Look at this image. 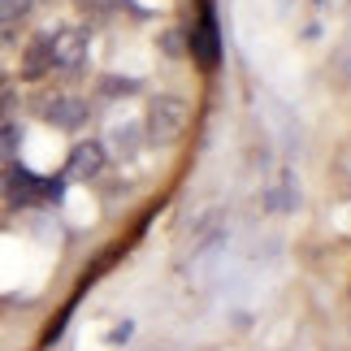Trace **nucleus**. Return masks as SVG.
I'll use <instances>...</instances> for the list:
<instances>
[{
	"mask_svg": "<svg viewBox=\"0 0 351 351\" xmlns=\"http://www.w3.org/2000/svg\"><path fill=\"white\" fill-rule=\"evenodd\" d=\"M61 195V182L52 178H35L31 169L22 165H5V173H0V199H9V204H31V199H57Z\"/></svg>",
	"mask_w": 351,
	"mask_h": 351,
	"instance_id": "f257e3e1",
	"label": "nucleus"
},
{
	"mask_svg": "<svg viewBox=\"0 0 351 351\" xmlns=\"http://www.w3.org/2000/svg\"><path fill=\"white\" fill-rule=\"evenodd\" d=\"M182 126H186V104L182 100H173V96L152 100V109H147V134H152L156 143L178 139Z\"/></svg>",
	"mask_w": 351,
	"mask_h": 351,
	"instance_id": "f03ea898",
	"label": "nucleus"
},
{
	"mask_svg": "<svg viewBox=\"0 0 351 351\" xmlns=\"http://www.w3.org/2000/svg\"><path fill=\"white\" fill-rule=\"evenodd\" d=\"M48 48H52V70H78L87 57V35L83 31H57L48 39Z\"/></svg>",
	"mask_w": 351,
	"mask_h": 351,
	"instance_id": "7ed1b4c3",
	"label": "nucleus"
},
{
	"mask_svg": "<svg viewBox=\"0 0 351 351\" xmlns=\"http://www.w3.org/2000/svg\"><path fill=\"white\" fill-rule=\"evenodd\" d=\"M104 160H109V152H104V143H96V139L78 143L74 152H70V178H78V182H91V178H96V173L104 169Z\"/></svg>",
	"mask_w": 351,
	"mask_h": 351,
	"instance_id": "20e7f679",
	"label": "nucleus"
},
{
	"mask_svg": "<svg viewBox=\"0 0 351 351\" xmlns=\"http://www.w3.org/2000/svg\"><path fill=\"white\" fill-rule=\"evenodd\" d=\"M191 52H195V61L199 65H217L221 61V39H217V26H213V18H204L195 26V35H191Z\"/></svg>",
	"mask_w": 351,
	"mask_h": 351,
	"instance_id": "39448f33",
	"label": "nucleus"
},
{
	"mask_svg": "<svg viewBox=\"0 0 351 351\" xmlns=\"http://www.w3.org/2000/svg\"><path fill=\"white\" fill-rule=\"evenodd\" d=\"M48 121H52V126H61V130H78L87 121V104L74 100V96H57V100L48 104Z\"/></svg>",
	"mask_w": 351,
	"mask_h": 351,
	"instance_id": "423d86ee",
	"label": "nucleus"
},
{
	"mask_svg": "<svg viewBox=\"0 0 351 351\" xmlns=\"http://www.w3.org/2000/svg\"><path fill=\"white\" fill-rule=\"evenodd\" d=\"M52 70V48L48 39H35L31 48H26V61H22V78H44Z\"/></svg>",
	"mask_w": 351,
	"mask_h": 351,
	"instance_id": "0eeeda50",
	"label": "nucleus"
},
{
	"mask_svg": "<svg viewBox=\"0 0 351 351\" xmlns=\"http://www.w3.org/2000/svg\"><path fill=\"white\" fill-rule=\"evenodd\" d=\"M18 143H22V126L5 121V126H0V165H9V160L18 156Z\"/></svg>",
	"mask_w": 351,
	"mask_h": 351,
	"instance_id": "6e6552de",
	"label": "nucleus"
},
{
	"mask_svg": "<svg viewBox=\"0 0 351 351\" xmlns=\"http://www.w3.org/2000/svg\"><path fill=\"white\" fill-rule=\"evenodd\" d=\"M104 96H130V91H139V83L134 78H104Z\"/></svg>",
	"mask_w": 351,
	"mask_h": 351,
	"instance_id": "1a4fd4ad",
	"label": "nucleus"
},
{
	"mask_svg": "<svg viewBox=\"0 0 351 351\" xmlns=\"http://www.w3.org/2000/svg\"><path fill=\"white\" fill-rule=\"evenodd\" d=\"M31 9V0H0V22H18Z\"/></svg>",
	"mask_w": 351,
	"mask_h": 351,
	"instance_id": "9d476101",
	"label": "nucleus"
},
{
	"mask_svg": "<svg viewBox=\"0 0 351 351\" xmlns=\"http://www.w3.org/2000/svg\"><path fill=\"white\" fill-rule=\"evenodd\" d=\"M165 52H169V57H182V35H165Z\"/></svg>",
	"mask_w": 351,
	"mask_h": 351,
	"instance_id": "9b49d317",
	"label": "nucleus"
},
{
	"mask_svg": "<svg viewBox=\"0 0 351 351\" xmlns=\"http://www.w3.org/2000/svg\"><path fill=\"white\" fill-rule=\"evenodd\" d=\"M0 87H5V74H0Z\"/></svg>",
	"mask_w": 351,
	"mask_h": 351,
	"instance_id": "f8f14e48",
	"label": "nucleus"
}]
</instances>
